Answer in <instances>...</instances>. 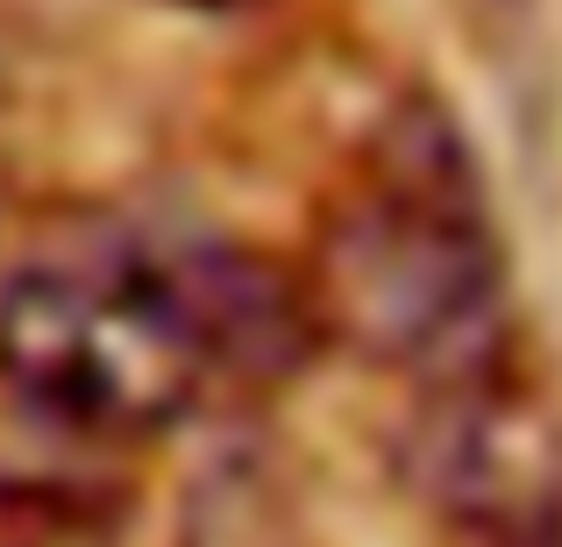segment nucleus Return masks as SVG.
Segmentation results:
<instances>
[{
  "label": "nucleus",
  "instance_id": "obj_7",
  "mask_svg": "<svg viewBox=\"0 0 562 547\" xmlns=\"http://www.w3.org/2000/svg\"><path fill=\"white\" fill-rule=\"evenodd\" d=\"M36 547H65V540H36Z\"/></svg>",
  "mask_w": 562,
  "mask_h": 547
},
{
  "label": "nucleus",
  "instance_id": "obj_5",
  "mask_svg": "<svg viewBox=\"0 0 562 547\" xmlns=\"http://www.w3.org/2000/svg\"><path fill=\"white\" fill-rule=\"evenodd\" d=\"M179 547H306L300 505L263 455H221L192 477Z\"/></svg>",
  "mask_w": 562,
  "mask_h": 547
},
{
  "label": "nucleus",
  "instance_id": "obj_2",
  "mask_svg": "<svg viewBox=\"0 0 562 547\" xmlns=\"http://www.w3.org/2000/svg\"><path fill=\"white\" fill-rule=\"evenodd\" d=\"M0 391L50 434L128 448L200 406L206 369L150 242L29 257L0 277Z\"/></svg>",
  "mask_w": 562,
  "mask_h": 547
},
{
  "label": "nucleus",
  "instance_id": "obj_1",
  "mask_svg": "<svg viewBox=\"0 0 562 547\" xmlns=\"http://www.w3.org/2000/svg\"><path fill=\"white\" fill-rule=\"evenodd\" d=\"M328 349L449 391L513 369V277L477 171L441 107H392L357 179L335 192L306 242Z\"/></svg>",
  "mask_w": 562,
  "mask_h": 547
},
{
  "label": "nucleus",
  "instance_id": "obj_3",
  "mask_svg": "<svg viewBox=\"0 0 562 547\" xmlns=\"http://www.w3.org/2000/svg\"><path fill=\"white\" fill-rule=\"evenodd\" d=\"M392 477L435 526L477 547L562 540V406L513 369L413 391L392 426Z\"/></svg>",
  "mask_w": 562,
  "mask_h": 547
},
{
  "label": "nucleus",
  "instance_id": "obj_6",
  "mask_svg": "<svg viewBox=\"0 0 562 547\" xmlns=\"http://www.w3.org/2000/svg\"><path fill=\"white\" fill-rule=\"evenodd\" d=\"M171 8H200V14H228V8H257V0H171Z\"/></svg>",
  "mask_w": 562,
  "mask_h": 547
},
{
  "label": "nucleus",
  "instance_id": "obj_4",
  "mask_svg": "<svg viewBox=\"0 0 562 547\" xmlns=\"http://www.w3.org/2000/svg\"><path fill=\"white\" fill-rule=\"evenodd\" d=\"M165 271L179 320L200 349L206 384L228 391H285L306 377L328 349L306 263H285L235 235H186V242H150Z\"/></svg>",
  "mask_w": 562,
  "mask_h": 547
}]
</instances>
